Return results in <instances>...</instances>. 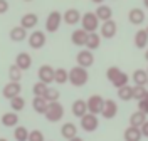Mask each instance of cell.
I'll use <instances>...</instances> for the list:
<instances>
[{"mask_svg":"<svg viewBox=\"0 0 148 141\" xmlns=\"http://www.w3.org/2000/svg\"><path fill=\"white\" fill-rule=\"evenodd\" d=\"M99 44H101V35L92 32V34H88V40H86L84 47H88V50H94V49L99 47Z\"/></svg>","mask_w":148,"mask_h":141,"instance_id":"obj_27","label":"cell"},{"mask_svg":"<svg viewBox=\"0 0 148 141\" xmlns=\"http://www.w3.org/2000/svg\"><path fill=\"white\" fill-rule=\"evenodd\" d=\"M120 72H121V69L118 66L108 67V71H106V77H108V81H110V82H113V81H114V77L120 74Z\"/></svg>","mask_w":148,"mask_h":141,"instance_id":"obj_39","label":"cell"},{"mask_svg":"<svg viewBox=\"0 0 148 141\" xmlns=\"http://www.w3.org/2000/svg\"><path fill=\"white\" fill-rule=\"evenodd\" d=\"M69 141H84L83 138H79V136H76V138H73V140H69Z\"/></svg>","mask_w":148,"mask_h":141,"instance_id":"obj_44","label":"cell"},{"mask_svg":"<svg viewBox=\"0 0 148 141\" xmlns=\"http://www.w3.org/2000/svg\"><path fill=\"white\" fill-rule=\"evenodd\" d=\"M147 72H148V69H147Z\"/></svg>","mask_w":148,"mask_h":141,"instance_id":"obj_51","label":"cell"},{"mask_svg":"<svg viewBox=\"0 0 148 141\" xmlns=\"http://www.w3.org/2000/svg\"><path fill=\"white\" fill-rule=\"evenodd\" d=\"M118 97H120L121 101H131L133 99V86H130V84H126V86H123V87H120L118 89Z\"/></svg>","mask_w":148,"mask_h":141,"instance_id":"obj_29","label":"cell"},{"mask_svg":"<svg viewBox=\"0 0 148 141\" xmlns=\"http://www.w3.org/2000/svg\"><path fill=\"white\" fill-rule=\"evenodd\" d=\"M86 40H88V32L84 29H76L73 34H71V42L77 47H84L86 46Z\"/></svg>","mask_w":148,"mask_h":141,"instance_id":"obj_17","label":"cell"},{"mask_svg":"<svg viewBox=\"0 0 148 141\" xmlns=\"http://www.w3.org/2000/svg\"><path fill=\"white\" fill-rule=\"evenodd\" d=\"M116 114H118V104L113 99H104V108L101 111V116L104 119H113L116 118Z\"/></svg>","mask_w":148,"mask_h":141,"instance_id":"obj_12","label":"cell"},{"mask_svg":"<svg viewBox=\"0 0 148 141\" xmlns=\"http://www.w3.org/2000/svg\"><path fill=\"white\" fill-rule=\"evenodd\" d=\"M29 46H30V49H42V47L46 46V40H47V37H46V34L42 32V30H34L30 35H29Z\"/></svg>","mask_w":148,"mask_h":141,"instance_id":"obj_9","label":"cell"},{"mask_svg":"<svg viewBox=\"0 0 148 141\" xmlns=\"http://www.w3.org/2000/svg\"><path fill=\"white\" fill-rule=\"evenodd\" d=\"M147 86H133V99H136V101H141V99H145L147 97Z\"/></svg>","mask_w":148,"mask_h":141,"instance_id":"obj_36","label":"cell"},{"mask_svg":"<svg viewBox=\"0 0 148 141\" xmlns=\"http://www.w3.org/2000/svg\"><path fill=\"white\" fill-rule=\"evenodd\" d=\"M22 69L20 67H17L15 64H12V66L9 67V79L10 82H20L22 81Z\"/></svg>","mask_w":148,"mask_h":141,"instance_id":"obj_31","label":"cell"},{"mask_svg":"<svg viewBox=\"0 0 148 141\" xmlns=\"http://www.w3.org/2000/svg\"><path fill=\"white\" fill-rule=\"evenodd\" d=\"M10 108H12V111H14V113L22 111V109L25 108V99H24L22 96H17V97L10 99Z\"/></svg>","mask_w":148,"mask_h":141,"instance_id":"obj_34","label":"cell"},{"mask_svg":"<svg viewBox=\"0 0 148 141\" xmlns=\"http://www.w3.org/2000/svg\"><path fill=\"white\" fill-rule=\"evenodd\" d=\"M47 87H49L47 84L40 82V81H37L36 84L32 86V94H34V97H44L46 93H47Z\"/></svg>","mask_w":148,"mask_h":141,"instance_id":"obj_32","label":"cell"},{"mask_svg":"<svg viewBox=\"0 0 148 141\" xmlns=\"http://www.w3.org/2000/svg\"><path fill=\"white\" fill-rule=\"evenodd\" d=\"M145 59H147V61H148V49H147V50H145Z\"/></svg>","mask_w":148,"mask_h":141,"instance_id":"obj_46","label":"cell"},{"mask_svg":"<svg viewBox=\"0 0 148 141\" xmlns=\"http://www.w3.org/2000/svg\"><path fill=\"white\" fill-rule=\"evenodd\" d=\"M145 30H147V32H148V27H147V29H145Z\"/></svg>","mask_w":148,"mask_h":141,"instance_id":"obj_49","label":"cell"},{"mask_svg":"<svg viewBox=\"0 0 148 141\" xmlns=\"http://www.w3.org/2000/svg\"><path fill=\"white\" fill-rule=\"evenodd\" d=\"M76 62H77V66L84 67V69H89L94 64V54H92V50H88V49L79 50L77 56H76Z\"/></svg>","mask_w":148,"mask_h":141,"instance_id":"obj_8","label":"cell"},{"mask_svg":"<svg viewBox=\"0 0 148 141\" xmlns=\"http://www.w3.org/2000/svg\"><path fill=\"white\" fill-rule=\"evenodd\" d=\"M147 87H148V84H147Z\"/></svg>","mask_w":148,"mask_h":141,"instance_id":"obj_52","label":"cell"},{"mask_svg":"<svg viewBox=\"0 0 148 141\" xmlns=\"http://www.w3.org/2000/svg\"><path fill=\"white\" fill-rule=\"evenodd\" d=\"M54 74H56V69L52 66H49V64L40 66L39 67V71H37V77H39V81L44 82V84H47V86L54 82Z\"/></svg>","mask_w":148,"mask_h":141,"instance_id":"obj_7","label":"cell"},{"mask_svg":"<svg viewBox=\"0 0 148 141\" xmlns=\"http://www.w3.org/2000/svg\"><path fill=\"white\" fill-rule=\"evenodd\" d=\"M47 106H49V103H47L44 97H34V101H32V108H34V111L39 114H44L47 111Z\"/></svg>","mask_w":148,"mask_h":141,"instance_id":"obj_30","label":"cell"},{"mask_svg":"<svg viewBox=\"0 0 148 141\" xmlns=\"http://www.w3.org/2000/svg\"><path fill=\"white\" fill-rule=\"evenodd\" d=\"M143 5H145V9H148V0H143Z\"/></svg>","mask_w":148,"mask_h":141,"instance_id":"obj_45","label":"cell"},{"mask_svg":"<svg viewBox=\"0 0 148 141\" xmlns=\"http://www.w3.org/2000/svg\"><path fill=\"white\" fill-rule=\"evenodd\" d=\"M138 111H141V113L148 114V99L145 97V99H141V101H138Z\"/></svg>","mask_w":148,"mask_h":141,"instance_id":"obj_40","label":"cell"},{"mask_svg":"<svg viewBox=\"0 0 148 141\" xmlns=\"http://www.w3.org/2000/svg\"><path fill=\"white\" fill-rule=\"evenodd\" d=\"M128 81H130V76L126 74V72H123V71H121L120 74H118L116 77H114V81H113L111 84L114 86L116 89H120V87H123V86H126V84H128Z\"/></svg>","mask_w":148,"mask_h":141,"instance_id":"obj_35","label":"cell"},{"mask_svg":"<svg viewBox=\"0 0 148 141\" xmlns=\"http://www.w3.org/2000/svg\"><path fill=\"white\" fill-rule=\"evenodd\" d=\"M9 2H7V0H0V15H2V14H7V12H9Z\"/></svg>","mask_w":148,"mask_h":141,"instance_id":"obj_41","label":"cell"},{"mask_svg":"<svg viewBox=\"0 0 148 141\" xmlns=\"http://www.w3.org/2000/svg\"><path fill=\"white\" fill-rule=\"evenodd\" d=\"M24 2H32V0H24Z\"/></svg>","mask_w":148,"mask_h":141,"instance_id":"obj_48","label":"cell"},{"mask_svg":"<svg viewBox=\"0 0 148 141\" xmlns=\"http://www.w3.org/2000/svg\"><path fill=\"white\" fill-rule=\"evenodd\" d=\"M14 64L17 67H20L22 71H27V69H30V66H32V57H30L29 52H18Z\"/></svg>","mask_w":148,"mask_h":141,"instance_id":"obj_14","label":"cell"},{"mask_svg":"<svg viewBox=\"0 0 148 141\" xmlns=\"http://www.w3.org/2000/svg\"><path fill=\"white\" fill-rule=\"evenodd\" d=\"M59 96H61L59 89H56V87H47V93H46V96H44V99H46L47 103H54V101L59 99Z\"/></svg>","mask_w":148,"mask_h":141,"instance_id":"obj_37","label":"cell"},{"mask_svg":"<svg viewBox=\"0 0 148 141\" xmlns=\"http://www.w3.org/2000/svg\"><path fill=\"white\" fill-rule=\"evenodd\" d=\"M27 141H46V138H44V133L42 131L32 129V131H29V140Z\"/></svg>","mask_w":148,"mask_h":141,"instance_id":"obj_38","label":"cell"},{"mask_svg":"<svg viewBox=\"0 0 148 141\" xmlns=\"http://www.w3.org/2000/svg\"><path fill=\"white\" fill-rule=\"evenodd\" d=\"M61 136L67 141L76 138V136H77V126H76L74 123H64V124L61 126Z\"/></svg>","mask_w":148,"mask_h":141,"instance_id":"obj_20","label":"cell"},{"mask_svg":"<svg viewBox=\"0 0 148 141\" xmlns=\"http://www.w3.org/2000/svg\"><path fill=\"white\" fill-rule=\"evenodd\" d=\"M71 111H73V116L81 119L84 114L88 113V103L84 99H76L73 103V106H71Z\"/></svg>","mask_w":148,"mask_h":141,"instance_id":"obj_19","label":"cell"},{"mask_svg":"<svg viewBox=\"0 0 148 141\" xmlns=\"http://www.w3.org/2000/svg\"><path fill=\"white\" fill-rule=\"evenodd\" d=\"M79 24H81V29H84L88 34H92V32H96L99 29V20H98L94 12H86V14H83Z\"/></svg>","mask_w":148,"mask_h":141,"instance_id":"obj_3","label":"cell"},{"mask_svg":"<svg viewBox=\"0 0 148 141\" xmlns=\"http://www.w3.org/2000/svg\"><path fill=\"white\" fill-rule=\"evenodd\" d=\"M0 121H2V124L5 128H15V126H18V116H17V113L10 111V113L2 114V119Z\"/></svg>","mask_w":148,"mask_h":141,"instance_id":"obj_24","label":"cell"},{"mask_svg":"<svg viewBox=\"0 0 148 141\" xmlns=\"http://www.w3.org/2000/svg\"><path fill=\"white\" fill-rule=\"evenodd\" d=\"M88 113L91 114H101L103 108H104V97L99 96V94H92L91 97H88Z\"/></svg>","mask_w":148,"mask_h":141,"instance_id":"obj_5","label":"cell"},{"mask_svg":"<svg viewBox=\"0 0 148 141\" xmlns=\"http://www.w3.org/2000/svg\"><path fill=\"white\" fill-rule=\"evenodd\" d=\"M81 12L77 9H67L62 14V22L67 24V25H76V24H79L81 22Z\"/></svg>","mask_w":148,"mask_h":141,"instance_id":"obj_13","label":"cell"},{"mask_svg":"<svg viewBox=\"0 0 148 141\" xmlns=\"http://www.w3.org/2000/svg\"><path fill=\"white\" fill-rule=\"evenodd\" d=\"M22 93V84L20 82H7V84L3 86V89H2V96L5 97V99H14V97H17L20 96Z\"/></svg>","mask_w":148,"mask_h":141,"instance_id":"obj_10","label":"cell"},{"mask_svg":"<svg viewBox=\"0 0 148 141\" xmlns=\"http://www.w3.org/2000/svg\"><path fill=\"white\" fill-rule=\"evenodd\" d=\"M0 141H9L7 138H0Z\"/></svg>","mask_w":148,"mask_h":141,"instance_id":"obj_47","label":"cell"},{"mask_svg":"<svg viewBox=\"0 0 148 141\" xmlns=\"http://www.w3.org/2000/svg\"><path fill=\"white\" fill-rule=\"evenodd\" d=\"M89 81V72L88 69H84L81 66H74L71 71H69V82L76 87H83L86 82Z\"/></svg>","mask_w":148,"mask_h":141,"instance_id":"obj_1","label":"cell"},{"mask_svg":"<svg viewBox=\"0 0 148 141\" xmlns=\"http://www.w3.org/2000/svg\"><path fill=\"white\" fill-rule=\"evenodd\" d=\"M81 129L86 133H94L98 129V124H99V119H98V116L96 114H91V113H86L81 118Z\"/></svg>","mask_w":148,"mask_h":141,"instance_id":"obj_4","label":"cell"},{"mask_svg":"<svg viewBox=\"0 0 148 141\" xmlns=\"http://www.w3.org/2000/svg\"><path fill=\"white\" fill-rule=\"evenodd\" d=\"M148 46V32L145 29H138L135 34V47L136 49H145Z\"/></svg>","mask_w":148,"mask_h":141,"instance_id":"obj_23","label":"cell"},{"mask_svg":"<svg viewBox=\"0 0 148 141\" xmlns=\"http://www.w3.org/2000/svg\"><path fill=\"white\" fill-rule=\"evenodd\" d=\"M118 34V24L114 20H106L101 24V37L104 39H113L114 35Z\"/></svg>","mask_w":148,"mask_h":141,"instance_id":"obj_11","label":"cell"},{"mask_svg":"<svg viewBox=\"0 0 148 141\" xmlns=\"http://www.w3.org/2000/svg\"><path fill=\"white\" fill-rule=\"evenodd\" d=\"M9 37H10V40H12V42H24L29 35H27V30H25V29L20 27V25H17V27H12V29H10Z\"/></svg>","mask_w":148,"mask_h":141,"instance_id":"obj_21","label":"cell"},{"mask_svg":"<svg viewBox=\"0 0 148 141\" xmlns=\"http://www.w3.org/2000/svg\"><path fill=\"white\" fill-rule=\"evenodd\" d=\"M14 138H15V141H27L29 140V129L25 126H15Z\"/></svg>","mask_w":148,"mask_h":141,"instance_id":"obj_33","label":"cell"},{"mask_svg":"<svg viewBox=\"0 0 148 141\" xmlns=\"http://www.w3.org/2000/svg\"><path fill=\"white\" fill-rule=\"evenodd\" d=\"M96 17L99 22H106V20H111L113 19V9H111L110 5H106V3H101V5H98V9H96Z\"/></svg>","mask_w":148,"mask_h":141,"instance_id":"obj_15","label":"cell"},{"mask_svg":"<svg viewBox=\"0 0 148 141\" xmlns=\"http://www.w3.org/2000/svg\"><path fill=\"white\" fill-rule=\"evenodd\" d=\"M131 79L135 86H147L148 84V72L147 69H136L133 74H131Z\"/></svg>","mask_w":148,"mask_h":141,"instance_id":"obj_22","label":"cell"},{"mask_svg":"<svg viewBox=\"0 0 148 141\" xmlns=\"http://www.w3.org/2000/svg\"><path fill=\"white\" fill-rule=\"evenodd\" d=\"M61 22H62V15H61V12L52 10V12L47 15V19H46V30L47 32H51V34L57 32L59 27H61Z\"/></svg>","mask_w":148,"mask_h":141,"instance_id":"obj_6","label":"cell"},{"mask_svg":"<svg viewBox=\"0 0 148 141\" xmlns=\"http://www.w3.org/2000/svg\"><path fill=\"white\" fill-rule=\"evenodd\" d=\"M123 138H125V141H140L141 140V131H140V128L128 126L123 133Z\"/></svg>","mask_w":148,"mask_h":141,"instance_id":"obj_25","label":"cell"},{"mask_svg":"<svg viewBox=\"0 0 148 141\" xmlns=\"http://www.w3.org/2000/svg\"><path fill=\"white\" fill-rule=\"evenodd\" d=\"M92 3H96V5H101V3H104V0H91Z\"/></svg>","mask_w":148,"mask_h":141,"instance_id":"obj_43","label":"cell"},{"mask_svg":"<svg viewBox=\"0 0 148 141\" xmlns=\"http://www.w3.org/2000/svg\"><path fill=\"white\" fill-rule=\"evenodd\" d=\"M140 131H141V136H143V138H148V119L143 123V124H141Z\"/></svg>","mask_w":148,"mask_h":141,"instance_id":"obj_42","label":"cell"},{"mask_svg":"<svg viewBox=\"0 0 148 141\" xmlns=\"http://www.w3.org/2000/svg\"><path fill=\"white\" fill-rule=\"evenodd\" d=\"M54 82H57V84H61V86L69 82V71H66L64 67H57L56 74H54Z\"/></svg>","mask_w":148,"mask_h":141,"instance_id":"obj_28","label":"cell"},{"mask_svg":"<svg viewBox=\"0 0 148 141\" xmlns=\"http://www.w3.org/2000/svg\"><path fill=\"white\" fill-rule=\"evenodd\" d=\"M37 22H39L37 14L29 12V14H25V15H22V19H20V27H24L25 30H30V29H34L37 25Z\"/></svg>","mask_w":148,"mask_h":141,"instance_id":"obj_18","label":"cell"},{"mask_svg":"<svg viewBox=\"0 0 148 141\" xmlns=\"http://www.w3.org/2000/svg\"><path fill=\"white\" fill-rule=\"evenodd\" d=\"M147 121V114L141 113V111H135V113L130 116V126H135V128H141V124Z\"/></svg>","mask_w":148,"mask_h":141,"instance_id":"obj_26","label":"cell"},{"mask_svg":"<svg viewBox=\"0 0 148 141\" xmlns=\"http://www.w3.org/2000/svg\"><path fill=\"white\" fill-rule=\"evenodd\" d=\"M128 20H130V24H133V25H141L145 22V12H143V9H138V7L131 9L128 12Z\"/></svg>","mask_w":148,"mask_h":141,"instance_id":"obj_16","label":"cell"},{"mask_svg":"<svg viewBox=\"0 0 148 141\" xmlns=\"http://www.w3.org/2000/svg\"><path fill=\"white\" fill-rule=\"evenodd\" d=\"M64 106L59 103V101H54V103H49L47 106V111L44 113V118H46L49 123H59L62 118H64Z\"/></svg>","mask_w":148,"mask_h":141,"instance_id":"obj_2","label":"cell"},{"mask_svg":"<svg viewBox=\"0 0 148 141\" xmlns=\"http://www.w3.org/2000/svg\"><path fill=\"white\" fill-rule=\"evenodd\" d=\"M147 99H148V93H147Z\"/></svg>","mask_w":148,"mask_h":141,"instance_id":"obj_50","label":"cell"}]
</instances>
